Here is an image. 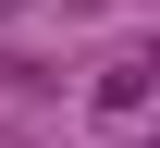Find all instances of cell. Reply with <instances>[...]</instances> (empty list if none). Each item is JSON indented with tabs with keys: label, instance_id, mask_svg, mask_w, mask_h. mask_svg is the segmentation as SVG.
Segmentation results:
<instances>
[{
	"label": "cell",
	"instance_id": "cell-1",
	"mask_svg": "<svg viewBox=\"0 0 160 148\" xmlns=\"http://www.w3.org/2000/svg\"><path fill=\"white\" fill-rule=\"evenodd\" d=\"M136 99H148V62H111V74H99V111L123 124V111H136Z\"/></svg>",
	"mask_w": 160,
	"mask_h": 148
}]
</instances>
